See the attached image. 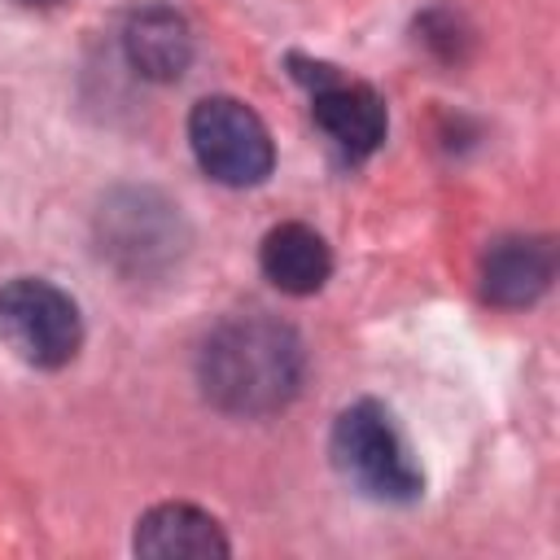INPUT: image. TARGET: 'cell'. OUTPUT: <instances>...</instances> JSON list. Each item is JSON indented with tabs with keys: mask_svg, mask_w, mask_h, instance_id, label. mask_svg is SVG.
<instances>
[{
	"mask_svg": "<svg viewBox=\"0 0 560 560\" xmlns=\"http://www.w3.org/2000/svg\"><path fill=\"white\" fill-rule=\"evenodd\" d=\"M306 350L302 337L262 311L228 315L197 350V385L201 394L241 420L276 416L302 389Z\"/></svg>",
	"mask_w": 560,
	"mask_h": 560,
	"instance_id": "6da1fadb",
	"label": "cell"
},
{
	"mask_svg": "<svg viewBox=\"0 0 560 560\" xmlns=\"http://www.w3.org/2000/svg\"><path fill=\"white\" fill-rule=\"evenodd\" d=\"M328 455H332V468L376 503H416L424 494V472L407 438L398 433L394 416L372 398L350 402L332 420Z\"/></svg>",
	"mask_w": 560,
	"mask_h": 560,
	"instance_id": "7a4b0ae2",
	"label": "cell"
},
{
	"mask_svg": "<svg viewBox=\"0 0 560 560\" xmlns=\"http://www.w3.org/2000/svg\"><path fill=\"white\" fill-rule=\"evenodd\" d=\"M96 241L101 254L122 276H158L184 254V219L179 206H171L153 188H118L101 201L96 214Z\"/></svg>",
	"mask_w": 560,
	"mask_h": 560,
	"instance_id": "3957f363",
	"label": "cell"
},
{
	"mask_svg": "<svg viewBox=\"0 0 560 560\" xmlns=\"http://www.w3.org/2000/svg\"><path fill=\"white\" fill-rule=\"evenodd\" d=\"M188 144L197 166L228 188H254L276 166L267 122L236 96H206L188 114Z\"/></svg>",
	"mask_w": 560,
	"mask_h": 560,
	"instance_id": "277c9868",
	"label": "cell"
},
{
	"mask_svg": "<svg viewBox=\"0 0 560 560\" xmlns=\"http://www.w3.org/2000/svg\"><path fill=\"white\" fill-rule=\"evenodd\" d=\"M0 341L31 368H66L83 346V315L52 280L18 276L0 284Z\"/></svg>",
	"mask_w": 560,
	"mask_h": 560,
	"instance_id": "5b68a950",
	"label": "cell"
},
{
	"mask_svg": "<svg viewBox=\"0 0 560 560\" xmlns=\"http://www.w3.org/2000/svg\"><path fill=\"white\" fill-rule=\"evenodd\" d=\"M311 114H315V127L350 162L372 158L385 140V127H389V114H385V101L376 96V88L346 83L337 70H328L311 88Z\"/></svg>",
	"mask_w": 560,
	"mask_h": 560,
	"instance_id": "8992f818",
	"label": "cell"
},
{
	"mask_svg": "<svg viewBox=\"0 0 560 560\" xmlns=\"http://www.w3.org/2000/svg\"><path fill=\"white\" fill-rule=\"evenodd\" d=\"M556 280L551 236H499L481 254V298L508 311L534 306Z\"/></svg>",
	"mask_w": 560,
	"mask_h": 560,
	"instance_id": "52a82bcc",
	"label": "cell"
},
{
	"mask_svg": "<svg viewBox=\"0 0 560 560\" xmlns=\"http://www.w3.org/2000/svg\"><path fill=\"white\" fill-rule=\"evenodd\" d=\"M131 551L144 560H223L232 542L210 512L192 503H158L136 521Z\"/></svg>",
	"mask_w": 560,
	"mask_h": 560,
	"instance_id": "ba28073f",
	"label": "cell"
},
{
	"mask_svg": "<svg viewBox=\"0 0 560 560\" xmlns=\"http://www.w3.org/2000/svg\"><path fill=\"white\" fill-rule=\"evenodd\" d=\"M127 61L149 83H175L192 66V26L166 4H149L127 22Z\"/></svg>",
	"mask_w": 560,
	"mask_h": 560,
	"instance_id": "9c48e42d",
	"label": "cell"
},
{
	"mask_svg": "<svg viewBox=\"0 0 560 560\" xmlns=\"http://www.w3.org/2000/svg\"><path fill=\"white\" fill-rule=\"evenodd\" d=\"M258 267H262V276L280 293L311 298L332 276V249H328V241L315 228H306V223H280V228H271L262 236Z\"/></svg>",
	"mask_w": 560,
	"mask_h": 560,
	"instance_id": "30bf717a",
	"label": "cell"
},
{
	"mask_svg": "<svg viewBox=\"0 0 560 560\" xmlns=\"http://www.w3.org/2000/svg\"><path fill=\"white\" fill-rule=\"evenodd\" d=\"M18 4H26V9H48V4H57V0H18Z\"/></svg>",
	"mask_w": 560,
	"mask_h": 560,
	"instance_id": "8fae6325",
	"label": "cell"
}]
</instances>
